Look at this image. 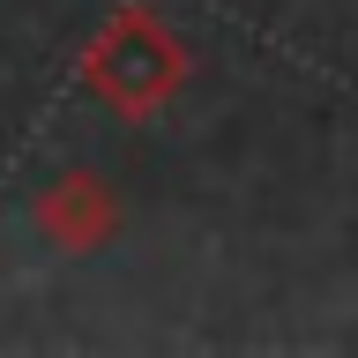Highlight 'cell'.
<instances>
[{
    "label": "cell",
    "mask_w": 358,
    "mask_h": 358,
    "mask_svg": "<svg viewBox=\"0 0 358 358\" xmlns=\"http://www.w3.org/2000/svg\"><path fill=\"white\" fill-rule=\"evenodd\" d=\"M38 231L60 254H97V246L120 231V194H112L97 172H60L52 187H38Z\"/></svg>",
    "instance_id": "obj_2"
},
{
    "label": "cell",
    "mask_w": 358,
    "mask_h": 358,
    "mask_svg": "<svg viewBox=\"0 0 358 358\" xmlns=\"http://www.w3.org/2000/svg\"><path fill=\"white\" fill-rule=\"evenodd\" d=\"M83 83L90 97L120 120H157L187 90V45L157 22V8L127 0L97 22V38L83 45Z\"/></svg>",
    "instance_id": "obj_1"
}]
</instances>
